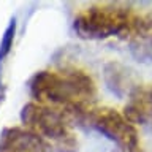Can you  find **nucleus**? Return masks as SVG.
Returning a JSON list of instances; mask_svg holds the SVG:
<instances>
[{"label": "nucleus", "instance_id": "nucleus-1", "mask_svg": "<svg viewBox=\"0 0 152 152\" xmlns=\"http://www.w3.org/2000/svg\"><path fill=\"white\" fill-rule=\"evenodd\" d=\"M28 89L37 103L66 113L73 124H84L97 98V86L92 76L75 66L62 71H38L32 76Z\"/></svg>", "mask_w": 152, "mask_h": 152}, {"label": "nucleus", "instance_id": "nucleus-2", "mask_svg": "<svg viewBox=\"0 0 152 152\" xmlns=\"http://www.w3.org/2000/svg\"><path fill=\"white\" fill-rule=\"evenodd\" d=\"M141 16L127 7L94 5L75 16L73 28L83 40H106L111 37L135 35Z\"/></svg>", "mask_w": 152, "mask_h": 152}, {"label": "nucleus", "instance_id": "nucleus-3", "mask_svg": "<svg viewBox=\"0 0 152 152\" xmlns=\"http://www.w3.org/2000/svg\"><path fill=\"white\" fill-rule=\"evenodd\" d=\"M21 122L26 128L35 132L45 141L52 144L57 152L78 151V138L73 132V121L60 109L30 102L22 108Z\"/></svg>", "mask_w": 152, "mask_h": 152}, {"label": "nucleus", "instance_id": "nucleus-4", "mask_svg": "<svg viewBox=\"0 0 152 152\" xmlns=\"http://www.w3.org/2000/svg\"><path fill=\"white\" fill-rule=\"evenodd\" d=\"M84 124L95 132L102 133L109 141L116 142L122 152H146L142 149L140 132L114 108H92Z\"/></svg>", "mask_w": 152, "mask_h": 152}, {"label": "nucleus", "instance_id": "nucleus-5", "mask_svg": "<svg viewBox=\"0 0 152 152\" xmlns=\"http://www.w3.org/2000/svg\"><path fill=\"white\" fill-rule=\"evenodd\" d=\"M0 152H52V147L26 127H10L0 136Z\"/></svg>", "mask_w": 152, "mask_h": 152}, {"label": "nucleus", "instance_id": "nucleus-6", "mask_svg": "<svg viewBox=\"0 0 152 152\" xmlns=\"http://www.w3.org/2000/svg\"><path fill=\"white\" fill-rule=\"evenodd\" d=\"M103 81L106 89L119 98H128L130 94L140 86V79L135 71L117 60H109L104 64Z\"/></svg>", "mask_w": 152, "mask_h": 152}, {"label": "nucleus", "instance_id": "nucleus-7", "mask_svg": "<svg viewBox=\"0 0 152 152\" xmlns=\"http://www.w3.org/2000/svg\"><path fill=\"white\" fill-rule=\"evenodd\" d=\"M124 117L130 124H147L152 121V86L140 84L128 97Z\"/></svg>", "mask_w": 152, "mask_h": 152}, {"label": "nucleus", "instance_id": "nucleus-8", "mask_svg": "<svg viewBox=\"0 0 152 152\" xmlns=\"http://www.w3.org/2000/svg\"><path fill=\"white\" fill-rule=\"evenodd\" d=\"M130 51L135 59L152 62V13L141 16L140 27L130 40Z\"/></svg>", "mask_w": 152, "mask_h": 152}, {"label": "nucleus", "instance_id": "nucleus-9", "mask_svg": "<svg viewBox=\"0 0 152 152\" xmlns=\"http://www.w3.org/2000/svg\"><path fill=\"white\" fill-rule=\"evenodd\" d=\"M16 28H18L16 18H11L7 28H5L3 35H2V40H0V65L3 64V60L10 56V52L13 49L14 37H16Z\"/></svg>", "mask_w": 152, "mask_h": 152}, {"label": "nucleus", "instance_id": "nucleus-10", "mask_svg": "<svg viewBox=\"0 0 152 152\" xmlns=\"http://www.w3.org/2000/svg\"><path fill=\"white\" fill-rule=\"evenodd\" d=\"M5 94H7V87H5V84L2 83V76H0V106H2V103L5 100Z\"/></svg>", "mask_w": 152, "mask_h": 152}]
</instances>
